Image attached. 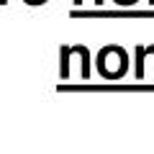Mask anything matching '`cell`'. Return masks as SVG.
I'll return each instance as SVG.
<instances>
[{"instance_id": "1", "label": "cell", "mask_w": 154, "mask_h": 154, "mask_svg": "<svg viewBox=\"0 0 154 154\" xmlns=\"http://www.w3.org/2000/svg\"><path fill=\"white\" fill-rule=\"evenodd\" d=\"M0 3H5V0H0Z\"/></svg>"}]
</instances>
